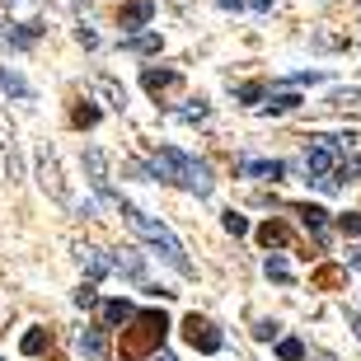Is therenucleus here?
Segmentation results:
<instances>
[{
  "label": "nucleus",
  "instance_id": "1",
  "mask_svg": "<svg viewBox=\"0 0 361 361\" xmlns=\"http://www.w3.org/2000/svg\"><path fill=\"white\" fill-rule=\"evenodd\" d=\"M118 207H122V221H127V226H132L136 235H141V240L150 244V249H160V258L169 263V268H174V272H183V277H192V263H188L183 244L174 240V230H169V226H160L155 216H146V212H136V207H127V202H118Z\"/></svg>",
  "mask_w": 361,
  "mask_h": 361
},
{
  "label": "nucleus",
  "instance_id": "2",
  "mask_svg": "<svg viewBox=\"0 0 361 361\" xmlns=\"http://www.w3.org/2000/svg\"><path fill=\"white\" fill-rule=\"evenodd\" d=\"M155 174L169 178V183L192 188L197 197H207V192H212V169H207L202 160H192V155H183V150H174V146L155 150Z\"/></svg>",
  "mask_w": 361,
  "mask_h": 361
},
{
  "label": "nucleus",
  "instance_id": "3",
  "mask_svg": "<svg viewBox=\"0 0 361 361\" xmlns=\"http://www.w3.org/2000/svg\"><path fill=\"white\" fill-rule=\"evenodd\" d=\"M164 334H169V319H164L160 310H146V314H136L132 329H127V338H122V361H141V357H150V352L164 343Z\"/></svg>",
  "mask_w": 361,
  "mask_h": 361
},
{
  "label": "nucleus",
  "instance_id": "4",
  "mask_svg": "<svg viewBox=\"0 0 361 361\" xmlns=\"http://www.w3.org/2000/svg\"><path fill=\"white\" fill-rule=\"evenodd\" d=\"M183 338L192 352H221V334H216L212 319H202V314H188L183 319Z\"/></svg>",
  "mask_w": 361,
  "mask_h": 361
},
{
  "label": "nucleus",
  "instance_id": "5",
  "mask_svg": "<svg viewBox=\"0 0 361 361\" xmlns=\"http://www.w3.org/2000/svg\"><path fill=\"white\" fill-rule=\"evenodd\" d=\"M150 19H155V0H132V5H122V14H118L122 28H146Z\"/></svg>",
  "mask_w": 361,
  "mask_h": 361
},
{
  "label": "nucleus",
  "instance_id": "6",
  "mask_svg": "<svg viewBox=\"0 0 361 361\" xmlns=\"http://www.w3.org/2000/svg\"><path fill=\"white\" fill-rule=\"evenodd\" d=\"M141 85H146L150 94H160V90H169V85H178V71H155V66H146V71H141Z\"/></svg>",
  "mask_w": 361,
  "mask_h": 361
},
{
  "label": "nucleus",
  "instance_id": "7",
  "mask_svg": "<svg viewBox=\"0 0 361 361\" xmlns=\"http://www.w3.org/2000/svg\"><path fill=\"white\" fill-rule=\"evenodd\" d=\"M47 343H52L47 329H28V334L19 338V352H24V357H38V352H47Z\"/></svg>",
  "mask_w": 361,
  "mask_h": 361
},
{
  "label": "nucleus",
  "instance_id": "8",
  "mask_svg": "<svg viewBox=\"0 0 361 361\" xmlns=\"http://www.w3.org/2000/svg\"><path fill=\"white\" fill-rule=\"evenodd\" d=\"M240 174H249V178H281V164L277 160H244Z\"/></svg>",
  "mask_w": 361,
  "mask_h": 361
},
{
  "label": "nucleus",
  "instance_id": "9",
  "mask_svg": "<svg viewBox=\"0 0 361 361\" xmlns=\"http://www.w3.org/2000/svg\"><path fill=\"white\" fill-rule=\"evenodd\" d=\"M291 108H300V94H272L268 104H263V118H281Z\"/></svg>",
  "mask_w": 361,
  "mask_h": 361
},
{
  "label": "nucleus",
  "instance_id": "10",
  "mask_svg": "<svg viewBox=\"0 0 361 361\" xmlns=\"http://www.w3.org/2000/svg\"><path fill=\"white\" fill-rule=\"evenodd\" d=\"M136 310L127 305V300H104V324H132Z\"/></svg>",
  "mask_w": 361,
  "mask_h": 361
},
{
  "label": "nucleus",
  "instance_id": "11",
  "mask_svg": "<svg viewBox=\"0 0 361 361\" xmlns=\"http://www.w3.org/2000/svg\"><path fill=\"white\" fill-rule=\"evenodd\" d=\"M80 263H85V272H90V277H104V272L113 268V258H104L99 249H80Z\"/></svg>",
  "mask_w": 361,
  "mask_h": 361
},
{
  "label": "nucleus",
  "instance_id": "12",
  "mask_svg": "<svg viewBox=\"0 0 361 361\" xmlns=\"http://www.w3.org/2000/svg\"><path fill=\"white\" fill-rule=\"evenodd\" d=\"M295 216H300V221H305V230H314V235H324V221H329V212H324V207H295Z\"/></svg>",
  "mask_w": 361,
  "mask_h": 361
},
{
  "label": "nucleus",
  "instance_id": "13",
  "mask_svg": "<svg viewBox=\"0 0 361 361\" xmlns=\"http://www.w3.org/2000/svg\"><path fill=\"white\" fill-rule=\"evenodd\" d=\"M258 240L268 244V249H272V244L281 249V244L291 240V235H286V226H281V221H268V226H258Z\"/></svg>",
  "mask_w": 361,
  "mask_h": 361
},
{
  "label": "nucleus",
  "instance_id": "14",
  "mask_svg": "<svg viewBox=\"0 0 361 361\" xmlns=\"http://www.w3.org/2000/svg\"><path fill=\"white\" fill-rule=\"evenodd\" d=\"M85 164H90V174H94V188L108 197V178H104V155L99 150H85Z\"/></svg>",
  "mask_w": 361,
  "mask_h": 361
},
{
  "label": "nucleus",
  "instance_id": "15",
  "mask_svg": "<svg viewBox=\"0 0 361 361\" xmlns=\"http://www.w3.org/2000/svg\"><path fill=\"white\" fill-rule=\"evenodd\" d=\"M277 357L281 361H305V343H300V338H281V343H277Z\"/></svg>",
  "mask_w": 361,
  "mask_h": 361
},
{
  "label": "nucleus",
  "instance_id": "16",
  "mask_svg": "<svg viewBox=\"0 0 361 361\" xmlns=\"http://www.w3.org/2000/svg\"><path fill=\"white\" fill-rule=\"evenodd\" d=\"M263 272H268L272 281H291V263H286V258H277V254L263 263Z\"/></svg>",
  "mask_w": 361,
  "mask_h": 361
},
{
  "label": "nucleus",
  "instance_id": "17",
  "mask_svg": "<svg viewBox=\"0 0 361 361\" xmlns=\"http://www.w3.org/2000/svg\"><path fill=\"white\" fill-rule=\"evenodd\" d=\"M221 226H226V235H235V240H240V235H249V221H244L240 212H226V216H221Z\"/></svg>",
  "mask_w": 361,
  "mask_h": 361
},
{
  "label": "nucleus",
  "instance_id": "18",
  "mask_svg": "<svg viewBox=\"0 0 361 361\" xmlns=\"http://www.w3.org/2000/svg\"><path fill=\"white\" fill-rule=\"evenodd\" d=\"M80 348L90 352V357H99V352H104V329H85V334H80Z\"/></svg>",
  "mask_w": 361,
  "mask_h": 361
},
{
  "label": "nucleus",
  "instance_id": "19",
  "mask_svg": "<svg viewBox=\"0 0 361 361\" xmlns=\"http://www.w3.org/2000/svg\"><path fill=\"white\" fill-rule=\"evenodd\" d=\"M71 122H75V127H99V108H94V104H80L75 113H71Z\"/></svg>",
  "mask_w": 361,
  "mask_h": 361
},
{
  "label": "nucleus",
  "instance_id": "20",
  "mask_svg": "<svg viewBox=\"0 0 361 361\" xmlns=\"http://www.w3.org/2000/svg\"><path fill=\"white\" fill-rule=\"evenodd\" d=\"M127 52H160V33H146V38H132V42H122Z\"/></svg>",
  "mask_w": 361,
  "mask_h": 361
},
{
  "label": "nucleus",
  "instance_id": "21",
  "mask_svg": "<svg viewBox=\"0 0 361 361\" xmlns=\"http://www.w3.org/2000/svg\"><path fill=\"white\" fill-rule=\"evenodd\" d=\"M0 90H10V94H19V99H24V94H28V85L19 80L14 71H5V66H0Z\"/></svg>",
  "mask_w": 361,
  "mask_h": 361
},
{
  "label": "nucleus",
  "instance_id": "22",
  "mask_svg": "<svg viewBox=\"0 0 361 361\" xmlns=\"http://www.w3.org/2000/svg\"><path fill=\"white\" fill-rule=\"evenodd\" d=\"M338 230L343 235H361V212H343L338 216Z\"/></svg>",
  "mask_w": 361,
  "mask_h": 361
},
{
  "label": "nucleus",
  "instance_id": "23",
  "mask_svg": "<svg viewBox=\"0 0 361 361\" xmlns=\"http://www.w3.org/2000/svg\"><path fill=\"white\" fill-rule=\"evenodd\" d=\"M348 104H361V90H338L334 94V108H348Z\"/></svg>",
  "mask_w": 361,
  "mask_h": 361
},
{
  "label": "nucleus",
  "instance_id": "24",
  "mask_svg": "<svg viewBox=\"0 0 361 361\" xmlns=\"http://www.w3.org/2000/svg\"><path fill=\"white\" fill-rule=\"evenodd\" d=\"M254 338H263V343H272V338H277V324H272V319H258Z\"/></svg>",
  "mask_w": 361,
  "mask_h": 361
},
{
  "label": "nucleus",
  "instance_id": "25",
  "mask_svg": "<svg viewBox=\"0 0 361 361\" xmlns=\"http://www.w3.org/2000/svg\"><path fill=\"white\" fill-rule=\"evenodd\" d=\"M202 118H207V104H202V99L192 108H183V122H202Z\"/></svg>",
  "mask_w": 361,
  "mask_h": 361
},
{
  "label": "nucleus",
  "instance_id": "26",
  "mask_svg": "<svg viewBox=\"0 0 361 361\" xmlns=\"http://www.w3.org/2000/svg\"><path fill=\"white\" fill-rule=\"evenodd\" d=\"M240 99H244V104H258V99H263V85H244Z\"/></svg>",
  "mask_w": 361,
  "mask_h": 361
},
{
  "label": "nucleus",
  "instance_id": "27",
  "mask_svg": "<svg viewBox=\"0 0 361 361\" xmlns=\"http://www.w3.org/2000/svg\"><path fill=\"white\" fill-rule=\"evenodd\" d=\"M75 300H80V305H94L99 295H94V286H80V291H75Z\"/></svg>",
  "mask_w": 361,
  "mask_h": 361
},
{
  "label": "nucleus",
  "instance_id": "28",
  "mask_svg": "<svg viewBox=\"0 0 361 361\" xmlns=\"http://www.w3.org/2000/svg\"><path fill=\"white\" fill-rule=\"evenodd\" d=\"M249 5H254V10H272V0H249Z\"/></svg>",
  "mask_w": 361,
  "mask_h": 361
},
{
  "label": "nucleus",
  "instance_id": "29",
  "mask_svg": "<svg viewBox=\"0 0 361 361\" xmlns=\"http://www.w3.org/2000/svg\"><path fill=\"white\" fill-rule=\"evenodd\" d=\"M150 361H178V357H169V352H155V357H150Z\"/></svg>",
  "mask_w": 361,
  "mask_h": 361
}]
</instances>
